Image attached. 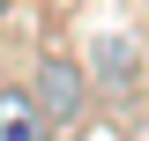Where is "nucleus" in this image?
I'll return each mask as SVG.
<instances>
[{
    "label": "nucleus",
    "mask_w": 149,
    "mask_h": 141,
    "mask_svg": "<svg viewBox=\"0 0 149 141\" xmlns=\"http://www.w3.org/2000/svg\"><path fill=\"white\" fill-rule=\"evenodd\" d=\"M37 104H45V119H74V111L90 104V82H82V67H74V59H45V67H37Z\"/></svg>",
    "instance_id": "nucleus-1"
},
{
    "label": "nucleus",
    "mask_w": 149,
    "mask_h": 141,
    "mask_svg": "<svg viewBox=\"0 0 149 141\" xmlns=\"http://www.w3.org/2000/svg\"><path fill=\"white\" fill-rule=\"evenodd\" d=\"M0 141H52V119L30 82H0Z\"/></svg>",
    "instance_id": "nucleus-2"
},
{
    "label": "nucleus",
    "mask_w": 149,
    "mask_h": 141,
    "mask_svg": "<svg viewBox=\"0 0 149 141\" xmlns=\"http://www.w3.org/2000/svg\"><path fill=\"white\" fill-rule=\"evenodd\" d=\"M8 8H15V0H0V15H8Z\"/></svg>",
    "instance_id": "nucleus-3"
}]
</instances>
